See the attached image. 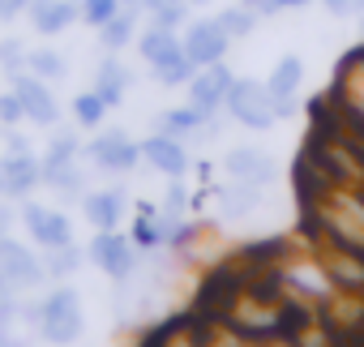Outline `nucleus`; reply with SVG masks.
I'll return each instance as SVG.
<instances>
[{
    "label": "nucleus",
    "instance_id": "obj_1",
    "mask_svg": "<svg viewBox=\"0 0 364 347\" xmlns=\"http://www.w3.org/2000/svg\"><path fill=\"white\" fill-rule=\"evenodd\" d=\"M228 116L245 129H270L279 120V99L266 82H253V78H236L232 95H228Z\"/></svg>",
    "mask_w": 364,
    "mask_h": 347
},
{
    "label": "nucleus",
    "instance_id": "obj_2",
    "mask_svg": "<svg viewBox=\"0 0 364 347\" xmlns=\"http://www.w3.org/2000/svg\"><path fill=\"white\" fill-rule=\"evenodd\" d=\"M39 330L48 343H73L82 334V300L69 287H56L43 304H39Z\"/></svg>",
    "mask_w": 364,
    "mask_h": 347
},
{
    "label": "nucleus",
    "instance_id": "obj_3",
    "mask_svg": "<svg viewBox=\"0 0 364 347\" xmlns=\"http://www.w3.org/2000/svg\"><path fill=\"white\" fill-rule=\"evenodd\" d=\"M180 39H185V52H189V60H193L198 69H206V65H219V60L228 56V48H232V35L219 26V18L189 22Z\"/></svg>",
    "mask_w": 364,
    "mask_h": 347
},
{
    "label": "nucleus",
    "instance_id": "obj_4",
    "mask_svg": "<svg viewBox=\"0 0 364 347\" xmlns=\"http://www.w3.org/2000/svg\"><path fill=\"white\" fill-rule=\"evenodd\" d=\"M232 86H236V73H232L223 60H219V65H206V69H198L193 82H189V103L215 116L219 107H228Z\"/></svg>",
    "mask_w": 364,
    "mask_h": 347
},
{
    "label": "nucleus",
    "instance_id": "obj_5",
    "mask_svg": "<svg viewBox=\"0 0 364 347\" xmlns=\"http://www.w3.org/2000/svg\"><path fill=\"white\" fill-rule=\"evenodd\" d=\"M223 167H228L232 185H253V189H266V185L279 176V163H274L266 150H257V146H240V150H232V154L223 159Z\"/></svg>",
    "mask_w": 364,
    "mask_h": 347
},
{
    "label": "nucleus",
    "instance_id": "obj_6",
    "mask_svg": "<svg viewBox=\"0 0 364 347\" xmlns=\"http://www.w3.org/2000/svg\"><path fill=\"white\" fill-rule=\"evenodd\" d=\"M0 279H5L9 287H35L43 279V266L18 240H0Z\"/></svg>",
    "mask_w": 364,
    "mask_h": 347
},
{
    "label": "nucleus",
    "instance_id": "obj_7",
    "mask_svg": "<svg viewBox=\"0 0 364 347\" xmlns=\"http://www.w3.org/2000/svg\"><path fill=\"white\" fill-rule=\"evenodd\" d=\"M141 159H146L154 171L171 176V181H180V176H185V167H189L185 146H180V137H171V133H154V137H146V142H141Z\"/></svg>",
    "mask_w": 364,
    "mask_h": 347
},
{
    "label": "nucleus",
    "instance_id": "obj_8",
    "mask_svg": "<svg viewBox=\"0 0 364 347\" xmlns=\"http://www.w3.org/2000/svg\"><path fill=\"white\" fill-rule=\"evenodd\" d=\"M22 215H26L31 236H35L43 249H65V245H73V228H69V219H65L60 210H52V206H26Z\"/></svg>",
    "mask_w": 364,
    "mask_h": 347
},
{
    "label": "nucleus",
    "instance_id": "obj_9",
    "mask_svg": "<svg viewBox=\"0 0 364 347\" xmlns=\"http://www.w3.org/2000/svg\"><path fill=\"white\" fill-rule=\"evenodd\" d=\"M39 181H43V163H35L31 150H9V159L0 163V185H5V193H14V198L31 193Z\"/></svg>",
    "mask_w": 364,
    "mask_h": 347
},
{
    "label": "nucleus",
    "instance_id": "obj_10",
    "mask_svg": "<svg viewBox=\"0 0 364 347\" xmlns=\"http://www.w3.org/2000/svg\"><path fill=\"white\" fill-rule=\"evenodd\" d=\"M14 90H18V99H22V107H26V116L35 120V124H52L56 120V95L48 90V82L43 78H35V73H18L14 78Z\"/></svg>",
    "mask_w": 364,
    "mask_h": 347
},
{
    "label": "nucleus",
    "instance_id": "obj_11",
    "mask_svg": "<svg viewBox=\"0 0 364 347\" xmlns=\"http://www.w3.org/2000/svg\"><path fill=\"white\" fill-rule=\"evenodd\" d=\"M90 159L103 167V171H129L137 159H141V146H133L124 133H103V137H95V146H90Z\"/></svg>",
    "mask_w": 364,
    "mask_h": 347
},
{
    "label": "nucleus",
    "instance_id": "obj_12",
    "mask_svg": "<svg viewBox=\"0 0 364 347\" xmlns=\"http://www.w3.org/2000/svg\"><path fill=\"white\" fill-rule=\"evenodd\" d=\"M90 262L103 266L107 274L124 279V274L133 270V249H129L124 236H116V232H99V236L90 240Z\"/></svg>",
    "mask_w": 364,
    "mask_h": 347
},
{
    "label": "nucleus",
    "instance_id": "obj_13",
    "mask_svg": "<svg viewBox=\"0 0 364 347\" xmlns=\"http://www.w3.org/2000/svg\"><path fill=\"white\" fill-rule=\"evenodd\" d=\"M82 18V5L77 0H35L31 5V22L39 35H60L65 26H73Z\"/></svg>",
    "mask_w": 364,
    "mask_h": 347
},
{
    "label": "nucleus",
    "instance_id": "obj_14",
    "mask_svg": "<svg viewBox=\"0 0 364 347\" xmlns=\"http://www.w3.org/2000/svg\"><path fill=\"white\" fill-rule=\"evenodd\" d=\"M137 52H141V60L154 69V65H167V60H176L180 52H185V39H180L176 31H167V26H150V31L137 39Z\"/></svg>",
    "mask_w": 364,
    "mask_h": 347
},
{
    "label": "nucleus",
    "instance_id": "obj_15",
    "mask_svg": "<svg viewBox=\"0 0 364 347\" xmlns=\"http://www.w3.org/2000/svg\"><path fill=\"white\" fill-rule=\"evenodd\" d=\"M266 86L274 90V99H296V90L304 86V60H300V56H283V60L270 69Z\"/></svg>",
    "mask_w": 364,
    "mask_h": 347
},
{
    "label": "nucleus",
    "instance_id": "obj_16",
    "mask_svg": "<svg viewBox=\"0 0 364 347\" xmlns=\"http://www.w3.org/2000/svg\"><path fill=\"white\" fill-rule=\"evenodd\" d=\"M120 215H124V193H90L86 198V219L99 228V232H112L116 223H120Z\"/></svg>",
    "mask_w": 364,
    "mask_h": 347
},
{
    "label": "nucleus",
    "instance_id": "obj_17",
    "mask_svg": "<svg viewBox=\"0 0 364 347\" xmlns=\"http://www.w3.org/2000/svg\"><path fill=\"white\" fill-rule=\"evenodd\" d=\"M198 129H210V112H202L193 103L159 116V133H171V137H185V133H198Z\"/></svg>",
    "mask_w": 364,
    "mask_h": 347
},
{
    "label": "nucleus",
    "instance_id": "obj_18",
    "mask_svg": "<svg viewBox=\"0 0 364 347\" xmlns=\"http://www.w3.org/2000/svg\"><path fill=\"white\" fill-rule=\"evenodd\" d=\"M124 86H129V73H124V65L107 56V60L99 65V73H95V90L103 95V103H107V107H116V103L124 99Z\"/></svg>",
    "mask_w": 364,
    "mask_h": 347
},
{
    "label": "nucleus",
    "instance_id": "obj_19",
    "mask_svg": "<svg viewBox=\"0 0 364 347\" xmlns=\"http://www.w3.org/2000/svg\"><path fill=\"white\" fill-rule=\"evenodd\" d=\"M133 35H137V9H120L107 26H99V39L107 52H120L124 43H133Z\"/></svg>",
    "mask_w": 364,
    "mask_h": 347
},
{
    "label": "nucleus",
    "instance_id": "obj_20",
    "mask_svg": "<svg viewBox=\"0 0 364 347\" xmlns=\"http://www.w3.org/2000/svg\"><path fill=\"white\" fill-rule=\"evenodd\" d=\"M150 73H154V82H163V86H189V82H193V73H198V65L189 60V52H180L176 60L154 65Z\"/></svg>",
    "mask_w": 364,
    "mask_h": 347
},
{
    "label": "nucleus",
    "instance_id": "obj_21",
    "mask_svg": "<svg viewBox=\"0 0 364 347\" xmlns=\"http://www.w3.org/2000/svg\"><path fill=\"white\" fill-rule=\"evenodd\" d=\"M257 22H262V18H257L249 5H232V9H223V14H219V26H223L232 39H249V35L257 31Z\"/></svg>",
    "mask_w": 364,
    "mask_h": 347
},
{
    "label": "nucleus",
    "instance_id": "obj_22",
    "mask_svg": "<svg viewBox=\"0 0 364 347\" xmlns=\"http://www.w3.org/2000/svg\"><path fill=\"white\" fill-rule=\"evenodd\" d=\"M26 69H31L35 78H43V82H52V78H65V60H60L52 48H39V52H31V56H26Z\"/></svg>",
    "mask_w": 364,
    "mask_h": 347
},
{
    "label": "nucleus",
    "instance_id": "obj_23",
    "mask_svg": "<svg viewBox=\"0 0 364 347\" xmlns=\"http://www.w3.org/2000/svg\"><path fill=\"white\" fill-rule=\"evenodd\" d=\"M103 112H107V103H103L99 90H86V95L73 99V116H77V124H86V129H95V124L103 120Z\"/></svg>",
    "mask_w": 364,
    "mask_h": 347
},
{
    "label": "nucleus",
    "instance_id": "obj_24",
    "mask_svg": "<svg viewBox=\"0 0 364 347\" xmlns=\"http://www.w3.org/2000/svg\"><path fill=\"white\" fill-rule=\"evenodd\" d=\"M133 240L150 249V245L167 240V223H159V219H154V210H150V206H141V215H137V228H133Z\"/></svg>",
    "mask_w": 364,
    "mask_h": 347
},
{
    "label": "nucleus",
    "instance_id": "obj_25",
    "mask_svg": "<svg viewBox=\"0 0 364 347\" xmlns=\"http://www.w3.org/2000/svg\"><path fill=\"white\" fill-rule=\"evenodd\" d=\"M120 9H124V0H82V22H90V26H107Z\"/></svg>",
    "mask_w": 364,
    "mask_h": 347
},
{
    "label": "nucleus",
    "instance_id": "obj_26",
    "mask_svg": "<svg viewBox=\"0 0 364 347\" xmlns=\"http://www.w3.org/2000/svg\"><path fill=\"white\" fill-rule=\"evenodd\" d=\"M189 0H171V5H163V9H154L150 14V26H167V31H180L185 26V18H189Z\"/></svg>",
    "mask_w": 364,
    "mask_h": 347
},
{
    "label": "nucleus",
    "instance_id": "obj_27",
    "mask_svg": "<svg viewBox=\"0 0 364 347\" xmlns=\"http://www.w3.org/2000/svg\"><path fill=\"white\" fill-rule=\"evenodd\" d=\"M43 181H48L52 189H65V193H73V189L82 185V176L73 171V163H43Z\"/></svg>",
    "mask_w": 364,
    "mask_h": 347
},
{
    "label": "nucleus",
    "instance_id": "obj_28",
    "mask_svg": "<svg viewBox=\"0 0 364 347\" xmlns=\"http://www.w3.org/2000/svg\"><path fill=\"white\" fill-rule=\"evenodd\" d=\"M73 154H77V137L65 133V129H56V137L48 142V159L43 163H69Z\"/></svg>",
    "mask_w": 364,
    "mask_h": 347
},
{
    "label": "nucleus",
    "instance_id": "obj_29",
    "mask_svg": "<svg viewBox=\"0 0 364 347\" xmlns=\"http://www.w3.org/2000/svg\"><path fill=\"white\" fill-rule=\"evenodd\" d=\"M26 56H31V52H22V43H18V39H5V43H0V65H5V73H9V78H18V73H22Z\"/></svg>",
    "mask_w": 364,
    "mask_h": 347
},
{
    "label": "nucleus",
    "instance_id": "obj_30",
    "mask_svg": "<svg viewBox=\"0 0 364 347\" xmlns=\"http://www.w3.org/2000/svg\"><path fill=\"white\" fill-rule=\"evenodd\" d=\"M22 116H26V107H22V99H18V90L0 95V120H5V124H14V120H22Z\"/></svg>",
    "mask_w": 364,
    "mask_h": 347
},
{
    "label": "nucleus",
    "instance_id": "obj_31",
    "mask_svg": "<svg viewBox=\"0 0 364 347\" xmlns=\"http://www.w3.org/2000/svg\"><path fill=\"white\" fill-rule=\"evenodd\" d=\"M321 5H326L330 18H351V14L360 9V0H321Z\"/></svg>",
    "mask_w": 364,
    "mask_h": 347
},
{
    "label": "nucleus",
    "instance_id": "obj_32",
    "mask_svg": "<svg viewBox=\"0 0 364 347\" xmlns=\"http://www.w3.org/2000/svg\"><path fill=\"white\" fill-rule=\"evenodd\" d=\"M240 5H249L257 18H274V14H283V9H279V0H240Z\"/></svg>",
    "mask_w": 364,
    "mask_h": 347
},
{
    "label": "nucleus",
    "instance_id": "obj_33",
    "mask_svg": "<svg viewBox=\"0 0 364 347\" xmlns=\"http://www.w3.org/2000/svg\"><path fill=\"white\" fill-rule=\"evenodd\" d=\"M35 0H0V18H18L22 9H31Z\"/></svg>",
    "mask_w": 364,
    "mask_h": 347
},
{
    "label": "nucleus",
    "instance_id": "obj_34",
    "mask_svg": "<svg viewBox=\"0 0 364 347\" xmlns=\"http://www.w3.org/2000/svg\"><path fill=\"white\" fill-rule=\"evenodd\" d=\"M180 206H185V189L176 185V189L167 193V215H180Z\"/></svg>",
    "mask_w": 364,
    "mask_h": 347
},
{
    "label": "nucleus",
    "instance_id": "obj_35",
    "mask_svg": "<svg viewBox=\"0 0 364 347\" xmlns=\"http://www.w3.org/2000/svg\"><path fill=\"white\" fill-rule=\"evenodd\" d=\"M9 292H14V287H9L5 279H0V309H5V304H14V300H9Z\"/></svg>",
    "mask_w": 364,
    "mask_h": 347
},
{
    "label": "nucleus",
    "instance_id": "obj_36",
    "mask_svg": "<svg viewBox=\"0 0 364 347\" xmlns=\"http://www.w3.org/2000/svg\"><path fill=\"white\" fill-rule=\"evenodd\" d=\"M309 0H279V9H304Z\"/></svg>",
    "mask_w": 364,
    "mask_h": 347
},
{
    "label": "nucleus",
    "instance_id": "obj_37",
    "mask_svg": "<svg viewBox=\"0 0 364 347\" xmlns=\"http://www.w3.org/2000/svg\"><path fill=\"white\" fill-rule=\"evenodd\" d=\"M355 14H364V0H360V9H355Z\"/></svg>",
    "mask_w": 364,
    "mask_h": 347
},
{
    "label": "nucleus",
    "instance_id": "obj_38",
    "mask_svg": "<svg viewBox=\"0 0 364 347\" xmlns=\"http://www.w3.org/2000/svg\"><path fill=\"white\" fill-rule=\"evenodd\" d=\"M0 189H5V185H0Z\"/></svg>",
    "mask_w": 364,
    "mask_h": 347
}]
</instances>
